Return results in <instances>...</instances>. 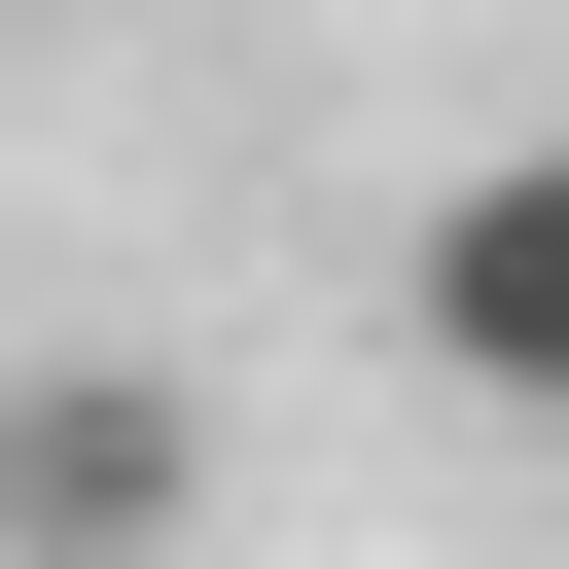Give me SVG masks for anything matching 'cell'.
<instances>
[{
	"label": "cell",
	"mask_w": 569,
	"mask_h": 569,
	"mask_svg": "<svg viewBox=\"0 0 569 569\" xmlns=\"http://www.w3.org/2000/svg\"><path fill=\"white\" fill-rule=\"evenodd\" d=\"M391 320H427V391H498V427H569V107L427 178V249H391Z\"/></svg>",
	"instance_id": "6da1fadb"
},
{
	"label": "cell",
	"mask_w": 569,
	"mask_h": 569,
	"mask_svg": "<svg viewBox=\"0 0 569 569\" xmlns=\"http://www.w3.org/2000/svg\"><path fill=\"white\" fill-rule=\"evenodd\" d=\"M178 498H213L178 391H0V533H178Z\"/></svg>",
	"instance_id": "7a4b0ae2"
}]
</instances>
